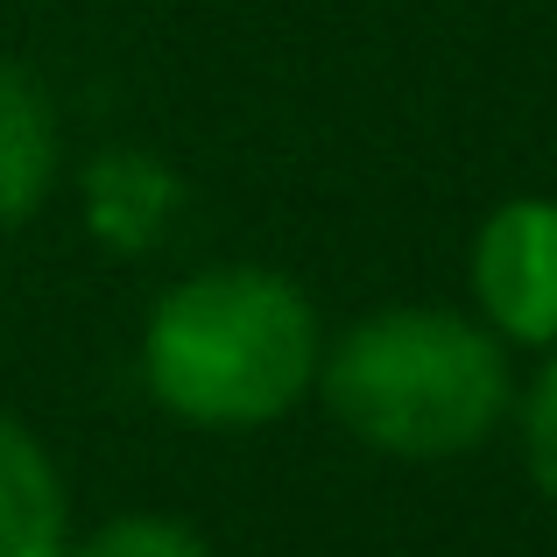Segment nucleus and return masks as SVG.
<instances>
[{
  "mask_svg": "<svg viewBox=\"0 0 557 557\" xmlns=\"http://www.w3.org/2000/svg\"><path fill=\"white\" fill-rule=\"evenodd\" d=\"M325 332L289 275L233 261L198 269L149 311L141 381L163 409L205 431H247L318 388Z\"/></svg>",
  "mask_w": 557,
  "mask_h": 557,
  "instance_id": "f257e3e1",
  "label": "nucleus"
},
{
  "mask_svg": "<svg viewBox=\"0 0 557 557\" xmlns=\"http://www.w3.org/2000/svg\"><path fill=\"white\" fill-rule=\"evenodd\" d=\"M318 388L332 417L388 459H466L516 403L508 339L431 304H395L346 325L318 360Z\"/></svg>",
  "mask_w": 557,
  "mask_h": 557,
  "instance_id": "f03ea898",
  "label": "nucleus"
},
{
  "mask_svg": "<svg viewBox=\"0 0 557 557\" xmlns=\"http://www.w3.org/2000/svg\"><path fill=\"white\" fill-rule=\"evenodd\" d=\"M480 325L508 346H557V198H508L473 240Z\"/></svg>",
  "mask_w": 557,
  "mask_h": 557,
  "instance_id": "7ed1b4c3",
  "label": "nucleus"
},
{
  "mask_svg": "<svg viewBox=\"0 0 557 557\" xmlns=\"http://www.w3.org/2000/svg\"><path fill=\"white\" fill-rule=\"evenodd\" d=\"M0 557H64V480L14 417H0Z\"/></svg>",
  "mask_w": 557,
  "mask_h": 557,
  "instance_id": "20e7f679",
  "label": "nucleus"
},
{
  "mask_svg": "<svg viewBox=\"0 0 557 557\" xmlns=\"http://www.w3.org/2000/svg\"><path fill=\"white\" fill-rule=\"evenodd\" d=\"M57 184V121L28 71L0 64V226L36 219Z\"/></svg>",
  "mask_w": 557,
  "mask_h": 557,
  "instance_id": "39448f33",
  "label": "nucleus"
},
{
  "mask_svg": "<svg viewBox=\"0 0 557 557\" xmlns=\"http://www.w3.org/2000/svg\"><path fill=\"white\" fill-rule=\"evenodd\" d=\"M64 557H212V544L198 530H184V522H163V516H121Z\"/></svg>",
  "mask_w": 557,
  "mask_h": 557,
  "instance_id": "423d86ee",
  "label": "nucleus"
},
{
  "mask_svg": "<svg viewBox=\"0 0 557 557\" xmlns=\"http://www.w3.org/2000/svg\"><path fill=\"white\" fill-rule=\"evenodd\" d=\"M522 451H530L536 487L557 502V354L544 360V374L530 381V395H522Z\"/></svg>",
  "mask_w": 557,
  "mask_h": 557,
  "instance_id": "0eeeda50",
  "label": "nucleus"
}]
</instances>
